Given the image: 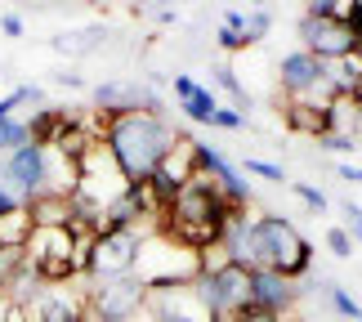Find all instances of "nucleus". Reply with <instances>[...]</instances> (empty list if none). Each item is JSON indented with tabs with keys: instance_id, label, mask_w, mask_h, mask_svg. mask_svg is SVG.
<instances>
[{
	"instance_id": "nucleus-21",
	"label": "nucleus",
	"mask_w": 362,
	"mask_h": 322,
	"mask_svg": "<svg viewBox=\"0 0 362 322\" xmlns=\"http://www.w3.org/2000/svg\"><path fill=\"white\" fill-rule=\"evenodd\" d=\"M322 291H327L331 309H336V314H340L344 322H362V304H358V300H354V296H349V291H344V287H336V282H327Z\"/></svg>"
},
{
	"instance_id": "nucleus-14",
	"label": "nucleus",
	"mask_w": 362,
	"mask_h": 322,
	"mask_svg": "<svg viewBox=\"0 0 362 322\" xmlns=\"http://www.w3.org/2000/svg\"><path fill=\"white\" fill-rule=\"evenodd\" d=\"M72 246H76V233L72 229H36L32 242H27V264L40 269V264L72 260Z\"/></svg>"
},
{
	"instance_id": "nucleus-9",
	"label": "nucleus",
	"mask_w": 362,
	"mask_h": 322,
	"mask_svg": "<svg viewBox=\"0 0 362 322\" xmlns=\"http://www.w3.org/2000/svg\"><path fill=\"white\" fill-rule=\"evenodd\" d=\"M300 40H304V50H309L313 59H322V63L344 59V54L358 50V40H354L344 18H309V13H304L300 18Z\"/></svg>"
},
{
	"instance_id": "nucleus-29",
	"label": "nucleus",
	"mask_w": 362,
	"mask_h": 322,
	"mask_svg": "<svg viewBox=\"0 0 362 322\" xmlns=\"http://www.w3.org/2000/svg\"><path fill=\"white\" fill-rule=\"evenodd\" d=\"M224 264H233V260H228V251H224V242H219V246H206V251H202V273H206V277H211V273H219Z\"/></svg>"
},
{
	"instance_id": "nucleus-28",
	"label": "nucleus",
	"mask_w": 362,
	"mask_h": 322,
	"mask_svg": "<svg viewBox=\"0 0 362 322\" xmlns=\"http://www.w3.org/2000/svg\"><path fill=\"white\" fill-rule=\"evenodd\" d=\"M282 314H273V309H259V304H242L238 314H228L224 322H277Z\"/></svg>"
},
{
	"instance_id": "nucleus-22",
	"label": "nucleus",
	"mask_w": 362,
	"mask_h": 322,
	"mask_svg": "<svg viewBox=\"0 0 362 322\" xmlns=\"http://www.w3.org/2000/svg\"><path fill=\"white\" fill-rule=\"evenodd\" d=\"M215 86L224 90V94H233L238 112H246V108H250V94L242 90V81H238V72H233V67H215Z\"/></svg>"
},
{
	"instance_id": "nucleus-26",
	"label": "nucleus",
	"mask_w": 362,
	"mask_h": 322,
	"mask_svg": "<svg viewBox=\"0 0 362 322\" xmlns=\"http://www.w3.org/2000/svg\"><path fill=\"white\" fill-rule=\"evenodd\" d=\"M354 237L349 233H344V224H331V229H327V251H331V255H336V260H349L354 255Z\"/></svg>"
},
{
	"instance_id": "nucleus-15",
	"label": "nucleus",
	"mask_w": 362,
	"mask_h": 322,
	"mask_svg": "<svg viewBox=\"0 0 362 322\" xmlns=\"http://www.w3.org/2000/svg\"><path fill=\"white\" fill-rule=\"evenodd\" d=\"M282 117L296 134H309V139H327L336 125H331V108H317V103H291L282 99Z\"/></svg>"
},
{
	"instance_id": "nucleus-33",
	"label": "nucleus",
	"mask_w": 362,
	"mask_h": 322,
	"mask_svg": "<svg viewBox=\"0 0 362 322\" xmlns=\"http://www.w3.org/2000/svg\"><path fill=\"white\" fill-rule=\"evenodd\" d=\"M322 148H327V152H354V134H340V130H331V134L322 139Z\"/></svg>"
},
{
	"instance_id": "nucleus-11",
	"label": "nucleus",
	"mask_w": 362,
	"mask_h": 322,
	"mask_svg": "<svg viewBox=\"0 0 362 322\" xmlns=\"http://www.w3.org/2000/svg\"><path fill=\"white\" fill-rule=\"evenodd\" d=\"M148 309L157 314V318H175V322H224L211 304L202 300V291L197 287H157V291H148Z\"/></svg>"
},
{
	"instance_id": "nucleus-32",
	"label": "nucleus",
	"mask_w": 362,
	"mask_h": 322,
	"mask_svg": "<svg viewBox=\"0 0 362 322\" xmlns=\"http://www.w3.org/2000/svg\"><path fill=\"white\" fill-rule=\"evenodd\" d=\"M264 36H269V13H250V18H246V45H255V40H264Z\"/></svg>"
},
{
	"instance_id": "nucleus-13",
	"label": "nucleus",
	"mask_w": 362,
	"mask_h": 322,
	"mask_svg": "<svg viewBox=\"0 0 362 322\" xmlns=\"http://www.w3.org/2000/svg\"><path fill=\"white\" fill-rule=\"evenodd\" d=\"M296 300H300V287L291 277L273 273V269H250V304L273 309V314H291Z\"/></svg>"
},
{
	"instance_id": "nucleus-37",
	"label": "nucleus",
	"mask_w": 362,
	"mask_h": 322,
	"mask_svg": "<svg viewBox=\"0 0 362 322\" xmlns=\"http://www.w3.org/2000/svg\"><path fill=\"white\" fill-rule=\"evenodd\" d=\"M340 179H349V184H362V166H349V161H340Z\"/></svg>"
},
{
	"instance_id": "nucleus-7",
	"label": "nucleus",
	"mask_w": 362,
	"mask_h": 322,
	"mask_svg": "<svg viewBox=\"0 0 362 322\" xmlns=\"http://www.w3.org/2000/svg\"><path fill=\"white\" fill-rule=\"evenodd\" d=\"M192 287L202 291V300L211 304L219 318H228V314H238L242 304H250V269L246 264H224V269L211 273V277L202 273Z\"/></svg>"
},
{
	"instance_id": "nucleus-19",
	"label": "nucleus",
	"mask_w": 362,
	"mask_h": 322,
	"mask_svg": "<svg viewBox=\"0 0 362 322\" xmlns=\"http://www.w3.org/2000/svg\"><path fill=\"white\" fill-rule=\"evenodd\" d=\"M103 27H86V32H63V36H54V50H59V54H72V59H76V54H94V50H99L103 45Z\"/></svg>"
},
{
	"instance_id": "nucleus-42",
	"label": "nucleus",
	"mask_w": 362,
	"mask_h": 322,
	"mask_svg": "<svg viewBox=\"0 0 362 322\" xmlns=\"http://www.w3.org/2000/svg\"><path fill=\"white\" fill-rule=\"evenodd\" d=\"M358 103H362V90H358Z\"/></svg>"
},
{
	"instance_id": "nucleus-23",
	"label": "nucleus",
	"mask_w": 362,
	"mask_h": 322,
	"mask_svg": "<svg viewBox=\"0 0 362 322\" xmlns=\"http://www.w3.org/2000/svg\"><path fill=\"white\" fill-rule=\"evenodd\" d=\"M354 0H304V13L309 18H349Z\"/></svg>"
},
{
	"instance_id": "nucleus-1",
	"label": "nucleus",
	"mask_w": 362,
	"mask_h": 322,
	"mask_svg": "<svg viewBox=\"0 0 362 322\" xmlns=\"http://www.w3.org/2000/svg\"><path fill=\"white\" fill-rule=\"evenodd\" d=\"M175 139H179V130L161 112H117V117L107 121L103 144L117 157L121 175L130 179V184H144V179H152V171L161 166V157L170 152Z\"/></svg>"
},
{
	"instance_id": "nucleus-5",
	"label": "nucleus",
	"mask_w": 362,
	"mask_h": 322,
	"mask_svg": "<svg viewBox=\"0 0 362 322\" xmlns=\"http://www.w3.org/2000/svg\"><path fill=\"white\" fill-rule=\"evenodd\" d=\"M148 304V287L134 277H103L90 287V318L94 322H125Z\"/></svg>"
},
{
	"instance_id": "nucleus-4",
	"label": "nucleus",
	"mask_w": 362,
	"mask_h": 322,
	"mask_svg": "<svg viewBox=\"0 0 362 322\" xmlns=\"http://www.w3.org/2000/svg\"><path fill=\"white\" fill-rule=\"evenodd\" d=\"M277 76H282V99H291V103H317V108L336 103V94L327 86V63L313 59L309 50L286 54L282 67H277Z\"/></svg>"
},
{
	"instance_id": "nucleus-35",
	"label": "nucleus",
	"mask_w": 362,
	"mask_h": 322,
	"mask_svg": "<svg viewBox=\"0 0 362 322\" xmlns=\"http://www.w3.org/2000/svg\"><path fill=\"white\" fill-rule=\"evenodd\" d=\"M0 32L18 40V36H23V18H18V13H5V18H0Z\"/></svg>"
},
{
	"instance_id": "nucleus-18",
	"label": "nucleus",
	"mask_w": 362,
	"mask_h": 322,
	"mask_svg": "<svg viewBox=\"0 0 362 322\" xmlns=\"http://www.w3.org/2000/svg\"><path fill=\"white\" fill-rule=\"evenodd\" d=\"M32 233H36V224H32V211H27V206L0 215V246H5V251H27Z\"/></svg>"
},
{
	"instance_id": "nucleus-6",
	"label": "nucleus",
	"mask_w": 362,
	"mask_h": 322,
	"mask_svg": "<svg viewBox=\"0 0 362 322\" xmlns=\"http://www.w3.org/2000/svg\"><path fill=\"white\" fill-rule=\"evenodd\" d=\"M23 318L27 322H90V291H76L72 282L40 287L23 304Z\"/></svg>"
},
{
	"instance_id": "nucleus-40",
	"label": "nucleus",
	"mask_w": 362,
	"mask_h": 322,
	"mask_svg": "<svg viewBox=\"0 0 362 322\" xmlns=\"http://www.w3.org/2000/svg\"><path fill=\"white\" fill-rule=\"evenodd\" d=\"M277 322H296V318H291V314H282V318H277Z\"/></svg>"
},
{
	"instance_id": "nucleus-27",
	"label": "nucleus",
	"mask_w": 362,
	"mask_h": 322,
	"mask_svg": "<svg viewBox=\"0 0 362 322\" xmlns=\"http://www.w3.org/2000/svg\"><path fill=\"white\" fill-rule=\"evenodd\" d=\"M291 192H296V197L304 202V206H309V211H327V192L322 188H317V184H291Z\"/></svg>"
},
{
	"instance_id": "nucleus-8",
	"label": "nucleus",
	"mask_w": 362,
	"mask_h": 322,
	"mask_svg": "<svg viewBox=\"0 0 362 322\" xmlns=\"http://www.w3.org/2000/svg\"><path fill=\"white\" fill-rule=\"evenodd\" d=\"M139 242H144V229H117V233H103L99 242H94L90 277H94V282H103V277H130L134 255H139Z\"/></svg>"
},
{
	"instance_id": "nucleus-31",
	"label": "nucleus",
	"mask_w": 362,
	"mask_h": 322,
	"mask_svg": "<svg viewBox=\"0 0 362 322\" xmlns=\"http://www.w3.org/2000/svg\"><path fill=\"white\" fill-rule=\"evenodd\" d=\"M211 125H219V130H242V125H246V112H238V108H215V121Z\"/></svg>"
},
{
	"instance_id": "nucleus-10",
	"label": "nucleus",
	"mask_w": 362,
	"mask_h": 322,
	"mask_svg": "<svg viewBox=\"0 0 362 322\" xmlns=\"http://www.w3.org/2000/svg\"><path fill=\"white\" fill-rule=\"evenodd\" d=\"M0 179H5V184L32 206L40 192H45V148L27 144L18 152H9V157H0Z\"/></svg>"
},
{
	"instance_id": "nucleus-34",
	"label": "nucleus",
	"mask_w": 362,
	"mask_h": 322,
	"mask_svg": "<svg viewBox=\"0 0 362 322\" xmlns=\"http://www.w3.org/2000/svg\"><path fill=\"white\" fill-rule=\"evenodd\" d=\"M215 40H219V50H228V54H238V50H246V40H242L238 32H228V27H219V36H215Z\"/></svg>"
},
{
	"instance_id": "nucleus-20",
	"label": "nucleus",
	"mask_w": 362,
	"mask_h": 322,
	"mask_svg": "<svg viewBox=\"0 0 362 322\" xmlns=\"http://www.w3.org/2000/svg\"><path fill=\"white\" fill-rule=\"evenodd\" d=\"M179 108H184V117H188V121H202V125H211L219 103H215V94L206 90V86H197V90H192V94H188V99L179 103Z\"/></svg>"
},
{
	"instance_id": "nucleus-41",
	"label": "nucleus",
	"mask_w": 362,
	"mask_h": 322,
	"mask_svg": "<svg viewBox=\"0 0 362 322\" xmlns=\"http://www.w3.org/2000/svg\"><path fill=\"white\" fill-rule=\"evenodd\" d=\"M354 9H362V0H354Z\"/></svg>"
},
{
	"instance_id": "nucleus-24",
	"label": "nucleus",
	"mask_w": 362,
	"mask_h": 322,
	"mask_svg": "<svg viewBox=\"0 0 362 322\" xmlns=\"http://www.w3.org/2000/svg\"><path fill=\"white\" fill-rule=\"evenodd\" d=\"M242 175H255V179H264V184H286V171L277 161H259V157H250V161H242Z\"/></svg>"
},
{
	"instance_id": "nucleus-3",
	"label": "nucleus",
	"mask_w": 362,
	"mask_h": 322,
	"mask_svg": "<svg viewBox=\"0 0 362 322\" xmlns=\"http://www.w3.org/2000/svg\"><path fill=\"white\" fill-rule=\"evenodd\" d=\"M130 277L139 287L157 291V287H188L202 277V251L184 246L179 237L152 229L144 233V242H139V255H134V269Z\"/></svg>"
},
{
	"instance_id": "nucleus-25",
	"label": "nucleus",
	"mask_w": 362,
	"mask_h": 322,
	"mask_svg": "<svg viewBox=\"0 0 362 322\" xmlns=\"http://www.w3.org/2000/svg\"><path fill=\"white\" fill-rule=\"evenodd\" d=\"M23 264H27V251H5V246H0V296L9 291V282L18 277Z\"/></svg>"
},
{
	"instance_id": "nucleus-17",
	"label": "nucleus",
	"mask_w": 362,
	"mask_h": 322,
	"mask_svg": "<svg viewBox=\"0 0 362 322\" xmlns=\"http://www.w3.org/2000/svg\"><path fill=\"white\" fill-rule=\"evenodd\" d=\"M27 211H32L36 229H72V219H76L72 197H36Z\"/></svg>"
},
{
	"instance_id": "nucleus-30",
	"label": "nucleus",
	"mask_w": 362,
	"mask_h": 322,
	"mask_svg": "<svg viewBox=\"0 0 362 322\" xmlns=\"http://www.w3.org/2000/svg\"><path fill=\"white\" fill-rule=\"evenodd\" d=\"M340 215H344V233H349L354 242L362 246V206H358V202H344V206H340Z\"/></svg>"
},
{
	"instance_id": "nucleus-43",
	"label": "nucleus",
	"mask_w": 362,
	"mask_h": 322,
	"mask_svg": "<svg viewBox=\"0 0 362 322\" xmlns=\"http://www.w3.org/2000/svg\"><path fill=\"white\" fill-rule=\"evenodd\" d=\"M358 54H362V45H358Z\"/></svg>"
},
{
	"instance_id": "nucleus-38",
	"label": "nucleus",
	"mask_w": 362,
	"mask_h": 322,
	"mask_svg": "<svg viewBox=\"0 0 362 322\" xmlns=\"http://www.w3.org/2000/svg\"><path fill=\"white\" fill-rule=\"evenodd\" d=\"M59 81H63V86H67V90H81V86H86V81H81V76H76V72H63V76H59Z\"/></svg>"
},
{
	"instance_id": "nucleus-39",
	"label": "nucleus",
	"mask_w": 362,
	"mask_h": 322,
	"mask_svg": "<svg viewBox=\"0 0 362 322\" xmlns=\"http://www.w3.org/2000/svg\"><path fill=\"white\" fill-rule=\"evenodd\" d=\"M125 322H157V314H152V309H148V304H144V309H139L134 318H125Z\"/></svg>"
},
{
	"instance_id": "nucleus-2",
	"label": "nucleus",
	"mask_w": 362,
	"mask_h": 322,
	"mask_svg": "<svg viewBox=\"0 0 362 322\" xmlns=\"http://www.w3.org/2000/svg\"><path fill=\"white\" fill-rule=\"evenodd\" d=\"M246 264L250 269H273V273L291 277V282H300L313 264V242L286 215H250Z\"/></svg>"
},
{
	"instance_id": "nucleus-16",
	"label": "nucleus",
	"mask_w": 362,
	"mask_h": 322,
	"mask_svg": "<svg viewBox=\"0 0 362 322\" xmlns=\"http://www.w3.org/2000/svg\"><path fill=\"white\" fill-rule=\"evenodd\" d=\"M13 108H18V99H13V90H9L5 99H0V152H5V157L32 144V134H27V121L13 117Z\"/></svg>"
},
{
	"instance_id": "nucleus-36",
	"label": "nucleus",
	"mask_w": 362,
	"mask_h": 322,
	"mask_svg": "<svg viewBox=\"0 0 362 322\" xmlns=\"http://www.w3.org/2000/svg\"><path fill=\"white\" fill-rule=\"evenodd\" d=\"M192 90H197V81H192V76H175V94H179V103H184Z\"/></svg>"
},
{
	"instance_id": "nucleus-12",
	"label": "nucleus",
	"mask_w": 362,
	"mask_h": 322,
	"mask_svg": "<svg viewBox=\"0 0 362 322\" xmlns=\"http://www.w3.org/2000/svg\"><path fill=\"white\" fill-rule=\"evenodd\" d=\"M197 175L215 179L219 192H224L233 206H246V202H250V184H246V175H242L238 166H233L215 144H202V139H197Z\"/></svg>"
}]
</instances>
